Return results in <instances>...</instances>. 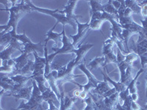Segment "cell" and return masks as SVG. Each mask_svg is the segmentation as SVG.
<instances>
[{
  "label": "cell",
  "mask_w": 147,
  "mask_h": 110,
  "mask_svg": "<svg viewBox=\"0 0 147 110\" xmlns=\"http://www.w3.org/2000/svg\"><path fill=\"white\" fill-rule=\"evenodd\" d=\"M32 87H33L32 96L27 103H24V101H22L19 107L17 108L18 109H24L27 110H37V109L41 105L43 101H44L43 96H42L41 92L39 90L38 86L34 79H32Z\"/></svg>",
  "instance_id": "obj_1"
},
{
  "label": "cell",
  "mask_w": 147,
  "mask_h": 110,
  "mask_svg": "<svg viewBox=\"0 0 147 110\" xmlns=\"http://www.w3.org/2000/svg\"><path fill=\"white\" fill-rule=\"evenodd\" d=\"M29 5L30 7H32L33 10H36L38 12H40V13H42L47 14V15H52L54 18H55V19L57 20V22L56 23L58 24L59 23H62L63 27H65V24H69V25L71 26L74 28V30H76V25L75 23L74 22L71 21L70 20H69L67 17L65 16V15L63 13V10H59L58 9L55 10H49V9H45V8H40V7H36L32 3L31 1H29Z\"/></svg>",
  "instance_id": "obj_2"
},
{
  "label": "cell",
  "mask_w": 147,
  "mask_h": 110,
  "mask_svg": "<svg viewBox=\"0 0 147 110\" xmlns=\"http://www.w3.org/2000/svg\"><path fill=\"white\" fill-rule=\"evenodd\" d=\"M6 10L10 12V19H9V21L7 25H2L0 27V29H1V34L0 35L5 34L6 31L9 28L12 27L13 29H12V30L10 32L11 33L12 36H13V35H16V27L19 20H20L21 18H23L27 13H24V12L16 11V10L12 8L6 9Z\"/></svg>",
  "instance_id": "obj_3"
},
{
  "label": "cell",
  "mask_w": 147,
  "mask_h": 110,
  "mask_svg": "<svg viewBox=\"0 0 147 110\" xmlns=\"http://www.w3.org/2000/svg\"><path fill=\"white\" fill-rule=\"evenodd\" d=\"M12 37H14L17 40L22 42L24 44V52H27L30 54V53H33L36 52L37 53L38 52H44V45L43 46L42 43H38V44H34L32 43L30 39L27 36L25 33V31L24 30V33L22 35H15Z\"/></svg>",
  "instance_id": "obj_4"
},
{
  "label": "cell",
  "mask_w": 147,
  "mask_h": 110,
  "mask_svg": "<svg viewBox=\"0 0 147 110\" xmlns=\"http://www.w3.org/2000/svg\"><path fill=\"white\" fill-rule=\"evenodd\" d=\"M77 67H78L80 69V70L85 73V75H86V76H87L88 78V84H86L85 85H79V84H77L74 82H73V83L78 85L79 87H80L81 92H84V93H85L88 94L89 90L92 88L95 89L96 87H97V85H99L101 82L98 80V79L94 76V74H93V73H92L87 68L86 64H85V60L83 62V63L79 65Z\"/></svg>",
  "instance_id": "obj_5"
},
{
  "label": "cell",
  "mask_w": 147,
  "mask_h": 110,
  "mask_svg": "<svg viewBox=\"0 0 147 110\" xmlns=\"http://www.w3.org/2000/svg\"><path fill=\"white\" fill-rule=\"evenodd\" d=\"M114 44H115L114 42L110 38L107 39L106 41L104 42L102 53H103L104 57L105 58V63L103 65L105 69V67L107 64L111 63V62L116 64V62H117V57L113 51V47Z\"/></svg>",
  "instance_id": "obj_6"
},
{
  "label": "cell",
  "mask_w": 147,
  "mask_h": 110,
  "mask_svg": "<svg viewBox=\"0 0 147 110\" xmlns=\"http://www.w3.org/2000/svg\"><path fill=\"white\" fill-rule=\"evenodd\" d=\"M63 46L62 48H59L58 47H52V50L55 52L57 54H70V53H74L76 51V48H74V46L73 44H71L68 37L65 35V27H63Z\"/></svg>",
  "instance_id": "obj_7"
},
{
  "label": "cell",
  "mask_w": 147,
  "mask_h": 110,
  "mask_svg": "<svg viewBox=\"0 0 147 110\" xmlns=\"http://www.w3.org/2000/svg\"><path fill=\"white\" fill-rule=\"evenodd\" d=\"M75 23L77 24V30H78V32H77V35H70V37L73 40L72 44H73L74 46H76L78 44V42L81 41L85 38V35H87L89 33L90 30L88 22L85 23H81L78 21V20H77Z\"/></svg>",
  "instance_id": "obj_8"
},
{
  "label": "cell",
  "mask_w": 147,
  "mask_h": 110,
  "mask_svg": "<svg viewBox=\"0 0 147 110\" xmlns=\"http://www.w3.org/2000/svg\"><path fill=\"white\" fill-rule=\"evenodd\" d=\"M33 55L35 57V68H34V71L32 73V75L30 76L31 79L36 76L44 75L45 72V66H46V58L45 57H39L38 53L36 52H33Z\"/></svg>",
  "instance_id": "obj_9"
},
{
  "label": "cell",
  "mask_w": 147,
  "mask_h": 110,
  "mask_svg": "<svg viewBox=\"0 0 147 110\" xmlns=\"http://www.w3.org/2000/svg\"><path fill=\"white\" fill-rule=\"evenodd\" d=\"M94 44H85V45L80 46L78 48H77L74 52L77 57H75V65L76 66H78L79 65L83 63L82 62V60H85V54L88 52V51H90V49L91 48L94 47Z\"/></svg>",
  "instance_id": "obj_10"
},
{
  "label": "cell",
  "mask_w": 147,
  "mask_h": 110,
  "mask_svg": "<svg viewBox=\"0 0 147 110\" xmlns=\"http://www.w3.org/2000/svg\"><path fill=\"white\" fill-rule=\"evenodd\" d=\"M77 101L76 97H70L68 95H65L64 90H60V110H68L71 109L73 104Z\"/></svg>",
  "instance_id": "obj_11"
},
{
  "label": "cell",
  "mask_w": 147,
  "mask_h": 110,
  "mask_svg": "<svg viewBox=\"0 0 147 110\" xmlns=\"http://www.w3.org/2000/svg\"><path fill=\"white\" fill-rule=\"evenodd\" d=\"M77 2L78 1H69L68 4L64 6V10H63V13L67 17V18L74 23H75L79 17H80V15H75L74 13V10L75 8Z\"/></svg>",
  "instance_id": "obj_12"
},
{
  "label": "cell",
  "mask_w": 147,
  "mask_h": 110,
  "mask_svg": "<svg viewBox=\"0 0 147 110\" xmlns=\"http://www.w3.org/2000/svg\"><path fill=\"white\" fill-rule=\"evenodd\" d=\"M34 68H35V62L32 60H29L28 63L23 68L20 70H15L13 73H12V76L16 75H32V73L34 71Z\"/></svg>",
  "instance_id": "obj_13"
},
{
  "label": "cell",
  "mask_w": 147,
  "mask_h": 110,
  "mask_svg": "<svg viewBox=\"0 0 147 110\" xmlns=\"http://www.w3.org/2000/svg\"><path fill=\"white\" fill-rule=\"evenodd\" d=\"M57 23H55L54 27L52 28H51V30L46 34V36H47V38L45 40V43H47L49 40H52L55 41V47H57L58 46V44L60 41H62L63 39V31L61 33H56V32H54L53 30L55 27H57Z\"/></svg>",
  "instance_id": "obj_14"
},
{
  "label": "cell",
  "mask_w": 147,
  "mask_h": 110,
  "mask_svg": "<svg viewBox=\"0 0 147 110\" xmlns=\"http://www.w3.org/2000/svg\"><path fill=\"white\" fill-rule=\"evenodd\" d=\"M29 55H30L29 54H27V52H24L23 51V52H22V54H21L19 57L13 59V60L16 62V70H20V69L23 68L28 63V61L30 60L28 58Z\"/></svg>",
  "instance_id": "obj_15"
},
{
  "label": "cell",
  "mask_w": 147,
  "mask_h": 110,
  "mask_svg": "<svg viewBox=\"0 0 147 110\" xmlns=\"http://www.w3.org/2000/svg\"><path fill=\"white\" fill-rule=\"evenodd\" d=\"M42 96H43L44 101L47 102L49 101H52L54 102L55 104L60 106V101L59 100L57 95L54 93L53 90H52L50 87H48V89L44 92V93H42Z\"/></svg>",
  "instance_id": "obj_16"
},
{
  "label": "cell",
  "mask_w": 147,
  "mask_h": 110,
  "mask_svg": "<svg viewBox=\"0 0 147 110\" xmlns=\"http://www.w3.org/2000/svg\"><path fill=\"white\" fill-rule=\"evenodd\" d=\"M32 90H33L32 85V87H24L18 93L13 95L12 96L16 99H25V100L29 101L32 96Z\"/></svg>",
  "instance_id": "obj_17"
},
{
  "label": "cell",
  "mask_w": 147,
  "mask_h": 110,
  "mask_svg": "<svg viewBox=\"0 0 147 110\" xmlns=\"http://www.w3.org/2000/svg\"><path fill=\"white\" fill-rule=\"evenodd\" d=\"M110 89L111 88L109 85V82L107 81L104 80V82H101L99 85H97V87L92 90L90 93L93 94H96V95L103 96L104 94L108 92Z\"/></svg>",
  "instance_id": "obj_18"
},
{
  "label": "cell",
  "mask_w": 147,
  "mask_h": 110,
  "mask_svg": "<svg viewBox=\"0 0 147 110\" xmlns=\"http://www.w3.org/2000/svg\"><path fill=\"white\" fill-rule=\"evenodd\" d=\"M119 93H117V92L113 94L112 95H110V97L105 98L104 101H105V103L106 107L110 110H115L114 109V107L115 106L116 107V105L119 103Z\"/></svg>",
  "instance_id": "obj_19"
},
{
  "label": "cell",
  "mask_w": 147,
  "mask_h": 110,
  "mask_svg": "<svg viewBox=\"0 0 147 110\" xmlns=\"http://www.w3.org/2000/svg\"><path fill=\"white\" fill-rule=\"evenodd\" d=\"M105 61V58L104 56L100 57H96L94 60H92L88 65H86V67L90 72H92L93 70H96L101 65L103 66Z\"/></svg>",
  "instance_id": "obj_20"
},
{
  "label": "cell",
  "mask_w": 147,
  "mask_h": 110,
  "mask_svg": "<svg viewBox=\"0 0 147 110\" xmlns=\"http://www.w3.org/2000/svg\"><path fill=\"white\" fill-rule=\"evenodd\" d=\"M0 85L2 89L5 90L6 92H10L13 88L14 85H16L15 82L12 80L11 78L8 76H1V79H0Z\"/></svg>",
  "instance_id": "obj_21"
},
{
  "label": "cell",
  "mask_w": 147,
  "mask_h": 110,
  "mask_svg": "<svg viewBox=\"0 0 147 110\" xmlns=\"http://www.w3.org/2000/svg\"><path fill=\"white\" fill-rule=\"evenodd\" d=\"M140 31L138 30H130V29H124L123 31H122V37L124 38V45H125V47L127 48V53L129 52V48L128 46V41L129 40L131 37L134 35H137V34H139Z\"/></svg>",
  "instance_id": "obj_22"
},
{
  "label": "cell",
  "mask_w": 147,
  "mask_h": 110,
  "mask_svg": "<svg viewBox=\"0 0 147 110\" xmlns=\"http://www.w3.org/2000/svg\"><path fill=\"white\" fill-rule=\"evenodd\" d=\"M102 75H103L104 77V80L107 81V82H110V84H112V85H113V87L115 88V90H116V92L119 93H120L122 91L125 90L126 88L127 87V85H125L124 83H122V82H114L113 80H112V79L107 76V74L103 73V72H102Z\"/></svg>",
  "instance_id": "obj_23"
},
{
  "label": "cell",
  "mask_w": 147,
  "mask_h": 110,
  "mask_svg": "<svg viewBox=\"0 0 147 110\" xmlns=\"http://www.w3.org/2000/svg\"><path fill=\"white\" fill-rule=\"evenodd\" d=\"M32 79H34L36 82L37 85H38V86L39 87V90L41 92V93H44V92L48 89V87H50L49 85L48 82H47V78L44 76V75L36 76L32 78Z\"/></svg>",
  "instance_id": "obj_24"
},
{
  "label": "cell",
  "mask_w": 147,
  "mask_h": 110,
  "mask_svg": "<svg viewBox=\"0 0 147 110\" xmlns=\"http://www.w3.org/2000/svg\"><path fill=\"white\" fill-rule=\"evenodd\" d=\"M144 71V68H141L136 74V77L129 82V84L128 85L127 87L129 88V94L132 95V94L138 93V88H137V84L138 83V78L140 76V75H141V73Z\"/></svg>",
  "instance_id": "obj_25"
},
{
  "label": "cell",
  "mask_w": 147,
  "mask_h": 110,
  "mask_svg": "<svg viewBox=\"0 0 147 110\" xmlns=\"http://www.w3.org/2000/svg\"><path fill=\"white\" fill-rule=\"evenodd\" d=\"M16 51V49L10 45L7 46V48H5L4 50H2V52L0 53V57H1L2 62L11 60V57H10L11 54Z\"/></svg>",
  "instance_id": "obj_26"
},
{
  "label": "cell",
  "mask_w": 147,
  "mask_h": 110,
  "mask_svg": "<svg viewBox=\"0 0 147 110\" xmlns=\"http://www.w3.org/2000/svg\"><path fill=\"white\" fill-rule=\"evenodd\" d=\"M126 7L130 8L134 13L140 14L141 13V7L139 5V1L134 0H126Z\"/></svg>",
  "instance_id": "obj_27"
},
{
  "label": "cell",
  "mask_w": 147,
  "mask_h": 110,
  "mask_svg": "<svg viewBox=\"0 0 147 110\" xmlns=\"http://www.w3.org/2000/svg\"><path fill=\"white\" fill-rule=\"evenodd\" d=\"M90 5V13H96V12H104V7L105 5H102V2L97 1V0H91L89 2Z\"/></svg>",
  "instance_id": "obj_28"
},
{
  "label": "cell",
  "mask_w": 147,
  "mask_h": 110,
  "mask_svg": "<svg viewBox=\"0 0 147 110\" xmlns=\"http://www.w3.org/2000/svg\"><path fill=\"white\" fill-rule=\"evenodd\" d=\"M11 79L15 82L16 84L20 85L23 87H26V84L27 83L30 79H31L30 76H23V75H16L10 77Z\"/></svg>",
  "instance_id": "obj_29"
},
{
  "label": "cell",
  "mask_w": 147,
  "mask_h": 110,
  "mask_svg": "<svg viewBox=\"0 0 147 110\" xmlns=\"http://www.w3.org/2000/svg\"><path fill=\"white\" fill-rule=\"evenodd\" d=\"M104 11L107 13L109 14H111V15H113L119 18V14H118V10L115 8L113 7V5L112 4V1L111 0H109L107 3L106 5H105V7H104Z\"/></svg>",
  "instance_id": "obj_30"
},
{
  "label": "cell",
  "mask_w": 147,
  "mask_h": 110,
  "mask_svg": "<svg viewBox=\"0 0 147 110\" xmlns=\"http://www.w3.org/2000/svg\"><path fill=\"white\" fill-rule=\"evenodd\" d=\"M0 35H1V38H0V44H1V46H8L10 43V40H11L12 38H13L11 33L9 32L7 33Z\"/></svg>",
  "instance_id": "obj_31"
},
{
  "label": "cell",
  "mask_w": 147,
  "mask_h": 110,
  "mask_svg": "<svg viewBox=\"0 0 147 110\" xmlns=\"http://www.w3.org/2000/svg\"><path fill=\"white\" fill-rule=\"evenodd\" d=\"M105 21L102 19H95V20H90L89 22V25H90V30H100L102 27V23H104Z\"/></svg>",
  "instance_id": "obj_32"
},
{
  "label": "cell",
  "mask_w": 147,
  "mask_h": 110,
  "mask_svg": "<svg viewBox=\"0 0 147 110\" xmlns=\"http://www.w3.org/2000/svg\"><path fill=\"white\" fill-rule=\"evenodd\" d=\"M138 57H139V56L136 54H135L134 52H131V53L128 54L127 55H126V58H125V61L129 63V65H132L133 64V62L137 60Z\"/></svg>",
  "instance_id": "obj_33"
},
{
  "label": "cell",
  "mask_w": 147,
  "mask_h": 110,
  "mask_svg": "<svg viewBox=\"0 0 147 110\" xmlns=\"http://www.w3.org/2000/svg\"><path fill=\"white\" fill-rule=\"evenodd\" d=\"M82 101L85 102L87 105L84 110H95L94 109V103L92 100V98L88 95V97H87L86 99L82 100Z\"/></svg>",
  "instance_id": "obj_34"
},
{
  "label": "cell",
  "mask_w": 147,
  "mask_h": 110,
  "mask_svg": "<svg viewBox=\"0 0 147 110\" xmlns=\"http://www.w3.org/2000/svg\"><path fill=\"white\" fill-rule=\"evenodd\" d=\"M139 5L141 7V13L144 19H147V1H139Z\"/></svg>",
  "instance_id": "obj_35"
},
{
  "label": "cell",
  "mask_w": 147,
  "mask_h": 110,
  "mask_svg": "<svg viewBox=\"0 0 147 110\" xmlns=\"http://www.w3.org/2000/svg\"><path fill=\"white\" fill-rule=\"evenodd\" d=\"M67 68V65H63L62 66H60L58 69H57V78H60L63 77L65 74Z\"/></svg>",
  "instance_id": "obj_36"
},
{
  "label": "cell",
  "mask_w": 147,
  "mask_h": 110,
  "mask_svg": "<svg viewBox=\"0 0 147 110\" xmlns=\"http://www.w3.org/2000/svg\"><path fill=\"white\" fill-rule=\"evenodd\" d=\"M120 2H121V7H120V8L118 10L119 18L124 16V12H125V10L127 9V7H126V4H125V1H124V0H121V1H120Z\"/></svg>",
  "instance_id": "obj_37"
},
{
  "label": "cell",
  "mask_w": 147,
  "mask_h": 110,
  "mask_svg": "<svg viewBox=\"0 0 147 110\" xmlns=\"http://www.w3.org/2000/svg\"><path fill=\"white\" fill-rule=\"evenodd\" d=\"M116 57H117V62H116V64H119L121 62H122L123 61L125 60L126 56L124 55V54L122 53L120 50H119V48H117V55H116Z\"/></svg>",
  "instance_id": "obj_38"
},
{
  "label": "cell",
  "mask_w": 147,
  "mask_h": 110,
  "mask_svg": "<svg viewBox=\"0 0 147 110\" xmlns=\"http://www.w3.org/2000/svg\"><path fill=\"white\" fill-rule=\"evenodd\" d=\"M129 95H130V94H129V90L128 87H127L125 90L122 91L121 93H119V98H120L123 101H124L125 100V99H127V97H128Z\"/></svg>",
  "instance_id": "obj_39"
},
{
  "label": "cell",
  "mask_w": 147,
  "mask_h": 110,
  "mask_svg": "<svg viewBox=\"0 0 147 110\" xmlns=\"http://www.w3.org/2000/svg\"><path fill=\"white\" fill-rule=\"evenodd\" d=\"M131 109L132 110H142V108L139 105L138 103H136V101H132L131 103Z\"/></svg>",
  "instance_id": "obj_40"
},
{
  "label": "cell",
  "mask_w": 147,
  "mask_h": 110,
  "mask_svg": "<svg viewBox=\"0 0 147 110\" xmlns=\"http://www.w3.org/2000/svg\"><path fill=\"white\" fill-rule=\"evenodd\" d=\"M116 93V90H115V87H113V88H111L110 90H109L108 92H107L106 93H105L103 95V97L104 98H107V97H110V95H112L113 94L115 93Z\"/></svg>",
  "instance_id": "obj_41"
},
{
  "label": "cell",
  "mask_w": 147,
  "mask_h": 110,
  "mask_svg": "<svg viewBox=\"0 0 147 110\" xmlns=\"http://www.w3.org/2000/svg\"><path fill=\"white\" fill-rule=\"evenodd\" d=\"M47 103H48L49 105V109L48 110H60L56 106H55L54 102L52 101H47Z\"/></svg>",
  "instance_id": "obj_42"
},
{
  "label": "cell",
  "mask_w": 147,
  "mask_h": 110,
  "mask_svg": "<svg viewBox=\"0 0 147 110\" xmlns=\"http://www.w3.org/2000/svg\"><path fill=\"white\" fill-rule=\"evenodd\" d=\"M133 13H134L132 12V10H131L130 8L127 7V9L125 10V12H124V17H131Z\"/></svg>",
  "instance_id": "obj_43"
},
{
  "label": "cell",
  "mask_w": 147,
  "mask_h": 110,
  "mask_svg": "<svg viewBox=\"0 0 147 110\" xmlns=\"http://www.w3.org/2000/svg\"><path fill=\"white\" fill-rule=\"evenodd\" d=\"M112 1V4L113 5V7H115L116 10H119L121 7V2L120 1H115V0H111Z\"/></svg>",
  "instance_id": "obj_44"
},
{
  "label": "cell",
  "mask_w": 147,
  "mask_h": 110,
  "mask_svg": "<svg viewBox=\"0 0 147 110\" xmlns=\"http://www.w3.org/2000/svg\"><path fill=\"white\" fill-rule=\"evenodd\" d=\"M138 45L141 46L142 47H144V48H146L147 49V39H145V40H142L141 42H140L139 44H138Z\"/></svg>",
  "instance_id": "obj_45"
},
{
  "label": "cell",
  "mask_w": 147,
  "mask_h": 110,
  "mask_svg": "<svg viewBox=\"0 0 147 110\" xmlns=\"http://www.w3.org/2000/svg\"><path fill=\"white\" fill-rule=\"evenodd\" d=\"M80 93L81 90H76L74 92V97H76V98H78V97H80Z\"/></svg>",
  "instance_id": "obj_46"
},
{
  "label": "cell",
  "mask_w": 147,
  "mask_h": 110,
  "mask_svg": "<svg viewBox=\"0 0 147 110\" xmlns=\"http://www.w3.org/2000/svg\"><path fill=\"white\" fill-rule=\"evenodd\" d=\"M115 107H116V109H117V110H126L125 109H124L123 107H122L121 105H120V103H118Z\"/></svg>",
  "instance_id": "obj_47"
},
{
  "label": "cell",
  "mask_w": 147,
  "mask_h": 110,
  "mask_svg": "<svg viewBox=\"0 0 147 110\" xmlns=\"http://www.w3.org/2000/svg\"><path fill=\"white\" fill-rule=\"evenodd\" d=\"M37 110H44V108H43V107H42V105H40L38 108L37 109Z\"/></svg>",
  "instance_id": "obj_48"
},
{
  "label": "cell",
  "mask_w": 147,
  "mask_h": 110,
  "mask_svg": "<svg viewBox=\"0 0 147 110\" xmlns=\"http://www.w3.org/2000/svg\"><path fill=\"white\" fill-rule=\"evenodd\" d=\"M10 110H27V109H11Z\"/></svg>",
  "instance_id": "obj_49"
},
{
  "label": "cell",
  "mask_w": 147,
  "mask_h": 110,
  "mask_svg": "<svg viewBox=\"0 0 147 110\" xmlns=\"http://www.w3.org/2000/svg\"><path fill=\"white\" fill-rule=\"evenodd\" d=\"M146 96L147 98V79H146Z\"/></svg>",
  "instance_id": "obj_50"
},
{
  "label": "cell",
  "mask_w": 147,
  "mask_h": 110,
  "mask_svg": "<svg viewBox=\"0 0 147 110\" xmlns=\"http://www.w3.org/2000/svg\"><path fill=\"white\" fill-rule=\"evenodd\" d=\"M144 109H147V103H146V105L144 107Z\"/></svg>",
  "instance_id": "obj_51"
},
{
  "label": "cell",
  "mask_w": 147,
  "mask_h": 110,
  "mask_svg": "<svg viewBox=\"0 0 147 110\" xmlns=\"http://www.w3.org/2000/svg\"><path fill=\"white\" fill-rule=\"evenodd\" d=\"M143 56H145V57H147V52H146V53L144 54L143 55Z\"/></svg>",
  "instance_id": "obj_52"
},
{
  "label": "cell",
  "mask_w": 147,
  "mask_h": 110,
  "mask_svg": "<svg viewBox=\"0 0 147 110\" xmlns=\"http://www.w3.org/2000/svg\"><path fill=\"white\" fill-rule=\"evenodd\" d=\"M146 79H147V73H146Z\"/></svg>",
  "instance_id": "obj_53"
}]
</instances>
